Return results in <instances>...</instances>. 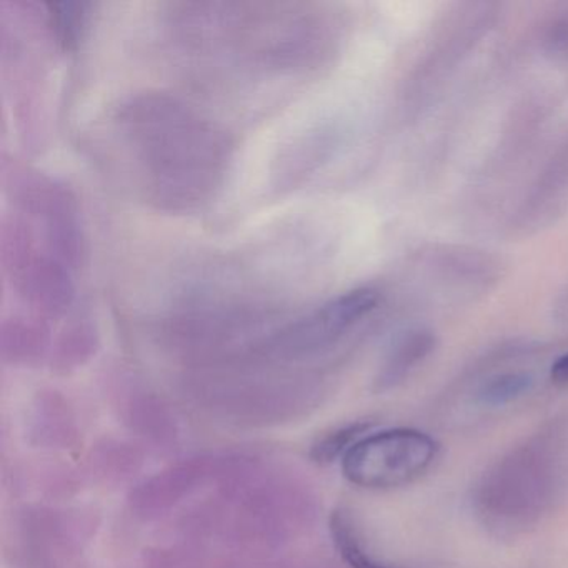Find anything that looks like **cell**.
<instances>
[{
  "mask_svg": "<svg viewBox=\"0 0 568 568\" xmlns=\"http://www.w3.org/2000/svg\"><path fill=\"white\" fill-rule=\"evenodd\" d=\"M534 384L535 378L530 372H504L481 382L475 398L481 407H504L528 394L534 388Z\"/></svg>",
  "mask_w": 568,
  "mask_h": 568,
  "instance_id": "cell-7",
  "label": "cell"
},
{
  "mask_svg": "<svg viewBox=\"0 0 568 568\" xmlns=\"http://www.w3.org/2000/svg\"><path fill=\"white\" fill-rule=\"evenodd\" d=\"M545 45L548 51L555 54H567L568 52V18L557 19L551 22L545 36Z\"/></svg>",
  "mask_w": 568,
  "mask_h": 568,
  "instance_id": "cell-9",
  "label": "cell"
},
{
  "mask_svg": "<svg viewBox=\"0 0 568 568\" xmlns=\"http://www.w3.org/2000/svg\"><path fill=\"white\" fill-rule=\"evenodd\" d=\"M2 232L6 285L32 314L61 317L74 304L82 231L74 199L39 175H16Z\"/></svg>",
  "mask_w": 568,
  "mask_h": 568,
  "instance_id": "cell-2",
  "label": "cell"
},
{
  "mask_svg": "<svg viewBox=\"0 0 568 568\" xmlns=\"http://www.w3.org/2000/svg\"><path fill=\"white\" fill-rule=\"evenodd\" d=\"M551 314L560 327L568 328V284H565L555 297Z\"/></svg>",
  "mask_w": 568,
  "mask_h": 568,
  "instance_id": "cell-10",
  "label": "cell"
},
{
  "mask_svg": "<svg viewBox=\"0 0 568 568\" xmlns=\"http://www.w3.org/2000/svg\"><path fill=\"white\" fill-rule=\"evenodd\" d=\"M374 424L372 422H354V424L344 425V427L335 428L331 434L318 438L314 445L312 457L321 464H331L337 458H344V455L351 450L352 445L357 444L364 435L372 430Z\"/></svg>",
  "mask_w": 568,
  "mask_h": 568,
  "instance_id": "cell-8",
  "label": "cell"
},
{
  "mask_svg": "<svg viewBox=\"0 0 568 568\" xmlns=\"http://www.w3.org/2000/svg\"><path fill=\"white\" fill-rule=\"evenodd\" d=\"M568 201V144L551 159L518 211L517 225L525 232L548 224Z\"/></svg>",
  "mask_w": 568,
  "mask_h": 568,
  "instance_id": "cell-4",
  "label": "cell"
},
{
  "mask_svg": "<svg viewBox=\"0 0 568 568\" xmlns=\"http://www.w3.org/2000/svg\"><path fill=\"white\" fill-rule=\"evenodd\" d=\"M108 139L134 194L174 214L211 204L232 161V142L221 125L162 92L122 102L109 119Z\"/></svg>",
  "mask_w": 568,
  "mask_h": 568,
  "instance_id": "cell-1",
  "label": "cell"
},
{
  "mask_svg": "<svg viewBox=\"0 0 568 568\" xmlns=\"http://www.w3.org/2000/svg\"><path fill=\"white\" fill-rule=\"evenodd\" d=\"M550 377L555 384L568 385V352L551 364Z\"/></svg>",
  "mask_w": 568,
  "mask_h": 568,
  "instance_id": "cell-11",
  "label": "cell"
},
{
  "mask_svg": "<svg viewBox=\"0 0 568 568\" xmlns=\"http://www.w3.org/2000/svg\"><path fill=\"white\" fill-rule=\"evenodd\" d=\"M440 454V444L415 428L368 432L342 458V474L355 487L394 490L424 477Z\"/></svg>",
  "mask_w": 568,
  "mask_h": 568,
  "instance_id": "cell-3",
  "label": "cell"
},
{
  "mask_svg": "<svg viewBox=\"0 0 568 568\" xmlns=\"http://www.w3.org/2000/svg\"><path fill=\"white\" fill-rule=\"evenodd\" d=\"M437 347V337L428 328H412L395 341L378 371L377 387L381 390L397 387Z\"/></svg>",
  "mask_w": 568,
  "mask_h": 568,
  "instance_id": "cell-5",
  "label": "cell"
},
{
  "mask_svg": "<svg viewBox=\"0 0 568 568\" xmlns=\"http://www.w3.org/2000/svg\"><path fill=\"white\" fill-rule=\"evenodd\" d=\"M331 530L338 554L351 568H398L384 564L365 548L354 521L344 511L332 515Z\"/></svg>",
  "mask_w": 568,
  "mask_h": 568,
  "instance_id": "cell-6",
  "label": "cell"
}]
</instances>
